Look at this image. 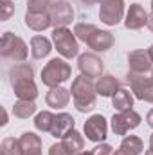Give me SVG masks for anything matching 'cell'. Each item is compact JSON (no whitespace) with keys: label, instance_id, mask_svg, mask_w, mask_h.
I'll list each match as a JSON object with an SVG mask.
<instances>
[{"label":"cell","instance_id":"4fadbf2b","mask_svg":"<svg viewBox=\"0 0 153 155\" xmlns=\"http://www.w3.org/2000/svg\"><path fill=\"white\" fill-rule=\"evenodd\" d=\"M148 16L150 15L144 11V7L135 2V4L130 5L128 13L124 16V27L130 29V31H139V29H142L148 24Z\"/></svg>","mask_w":153,"mask_h":155},{"label":"cell","instance_id":"d4e9b609","mask_svg":"<svg viewBox=\"0 0 153 155\" xmlns=\"http://www.w3.org/2000/svg\"><path fill=\"white\" fill-rule=\"evenodd\" d=\"M54 116H56V114L47 112V110L36 114V117H34V128H36L38 132H43V134H50L52 124H54Z\"/></svg>","mask_w":153,"mask_h":155},{"label":"cell","instance_id":"7c38bea8","mask_svg":"<svg viewBox=\"0 0 153 155\" xmlns=\"http://www.w3.org/2000/svg\"><path fill=\"white\" fill-rule=\"evenodd\" d=\"M128 67L130 72L135 74H146L153 69V60L148 52V49H137L128 54Z\"/></svg>","mask_w":153,"mask_h":155},{"label":"cell","instance_id":"3957f363","mask_svg":"<svg viewBox=\"0 0 153 155\" xmlns=\"http://www.w3.org/2000/svg\"><path fill=\"white\" fill-rule=\"evenodd\" d=\"M72 74L70 65L61 60V58H52L43 69H41V83L49 88L54 87H61V83H65Z\"/></svg>","mask_w":153,"mask_h":155},{"label":"cell","instance_id":"30bf717a","mask_svg":"<svg viewBox=\"0 0 153 155\" xmlns=\"http://www.w3.org/2000/svg\"><path fill=\"white\" fill-rule=\"evenodd\" d=\"M49 15H50V20H52L54 27H67L74 20V9L67 0L52 2V5L49 9Z\"/></svg>","mask_w":153,"mask_h":155},{"label":"cell","instance_id":"f1b7e54d","mask_svg":"<svg viewBox=\"0 0 153 155\" xmlns=\"http://www.w3.org/2000/svg\"><path fill=\"white\" fill-rule=\"evenodd\" d=\"M0 9H2V20H4V22L9 20L11 15L15 13V5H13L9 0H2V2H0Z\"/></svg>","mask_w":153,"mask_h":155},{"label":"cell","instance_id":"ab89813d","mask_svg":"<svg viewBox=\"0 0 153 155\" xmlns=\"http://www.w3.org/2000/svg\"><path fill=\"white\" fill-rule=\"evenodd\" d=\"M151 15H153V0H151Z\"/></svg>","mask_w":153,"mask_h":155},{"label":"cell","instance_id":"4dcf8cb0","mask_svg":"<svg viewBox=\"0 0 153 155\" xmlns=\"http://www.w3.org/2000/svg\"><path fill=\"white\" fill-rule=\"evenodd\" d=\"M49 155H70V153H69V150L65 148L63 143H56L49 148Z\"/></svg>","mask_w":153,"mask_h":155},{"label":"cell","instance_id":"52a82bcc","mask_svg":"<svg viewBox=\"0 0 153 155\" xmlns=\"http://www.w3.org/2000/svg\"><path fill=\"white\" fill-rule=\"evenodd\" d=\"M141 121H142V117L132 108V110H124V112L114 114L112 119H110V126H112V132L115 135H126V132L137 128L141 124Z\"/></svg>","mask_w":153,"mask_h":155},{"label":"cell","instance_id":"cb8c5ba5","mask_svg":"<svg viewBox=\"0 0 153 155\" xmlns=\"http://www.w3.org/2000/svg\"><path fill=\"white\" fill-rule=\"evenodd\" d=\"M121 150H124L130 155H141L144 152V144H142L141 137H137V135H124V139L121 143Z\"/></svg>","mask_w":153,"mask_h":155},{"label":"cell","instance_id":"484cf974","mask_svg":"<svg viewBox=\"0 0 153 155\" xmlns=\"http://www.w3.org/2000/svg\"><path fill=\"white\" fill-rule=\"evenodd\" d=\"M2 155H24L20 141L15 137H5L2 141Z\"/></svg>","mask_w":153,"mask_h":155},{"label":"cell","instance_id":"83f0119b","mask_svg":"<svg viewBox=\"0 0 153 155\" xmlns=\"http://www.w3.org/2000/svg\"><path fill=\"white\" fill-rule=\"evenodd\" d=\"M50 5H52L50 0H27L29 13H49Z\"/></svg>","mask_w":153,"mask_h":155},{"label":"cell","instance_id":"e575fe53","mask_svg":"<svg viewBox=\"0 0 153 155\" xmlns=\"http://www.w3.org/2000/svg\"><path fill=\"white\" fill-rule=\"evenodd\" d=\"M112 155H130V153H126L124 150H121V148H119V150H115V152H114Z\"/></svg>","mask_w":153,"mask_h":155},{"label":"cell","instance_id":"ffe728a7","mask_svg":"<svg viewBox=\"0 0 153 155\" xmlns=\"http://www.w3.org/2000/svg\"><path fill=\"white\" fill-rule=\"evenodd\" d=\"M61 143L65 144V148L69 150V153L70 155L81 153L83 148H85V139H83V135H81L77 130H70V132L61 139Z\"/></svg>","mask_w":153,"mask_h":155},{"label":"cell","instance_id":"9a60e30c","mask_svg":"<svg viewBox=\"0 0 153 155\" xmlns=\"http://www.w3.org/2000/svg\"><path fill=\"white\" fill-rule=\"evenodd\" d=\"M70 130H74V117L67 112H60L54 116V124L50 130V135L56 139H63Z\"/></svg>","mask_w":153,"mask_h":155},{"label":"cell","instance_id":"d6a6232c","mask_svg":"<svg viewBox=\"0 0 153 155\" xmlns=\"http://www.w3.org/2000/svg\"><path fill=\"white\" fill-rule=\"evenodd\" d=\"M146 27H148V29L153 33V15H150V16H148V24H146Z\"/></svg>","mask_w":153,"mask_h":155},{"label":"cell","instance_id":"d6986e66","mask_svg":"<svg viewBox=\"0 0 153 155\" xmlns=\"http://www.w3.org/2000/svg\"><path fill=\"white\" fill-rule=\"evenodd\" d=\"M25 25L33 31H45L47 27L52 25V20H50V15L49 13H25Z\"/></svg>","mask_w":153,"mask_h":155},{"label":"cell","instance_id":"836d02e7","mask_svg":"<svg viewBox=\"0 0 153 155\" xmlns=\"http://www.w3.org/2000/svg\"><path fill=\"white\" fill-rule=\"evenodd\" d=\"M85 5H94V4H97V2H101V0H81Z\"/></svg>","mask_w":153,"mask_h":155},{"label":"cell","instance_id":"7402d4cb","mask_svg":"<svg viewBox=\"0 0 153 155\" xmlns=\"http://www.w3.org/2000/svg\"><path fill=\"white\" fill-rule=\"evenodd\" d=\"M112 105H114V108L117 112L132 110V107H133V96H132V92L126 90V88H119L114 94V97H112Z\"/></svg>","mask_w":153,"mask_h":155},{"label":"cell","instance_id":"1f68e13d","mask_svg":"<svg viewBox=\"0 0 153 155\" xmlns=\"http://www.w3.org/2000/svg\"><path fill=\"white\" fill-rule=\"evenodd\" d=\"M146 123H148V126H150V128H153V108L146 114Z\"/></svg>","mask_w":153,"mask_h":155},{"label":"cell","instance_id":"8992f818","mask_svg":"<svg viewBox=\"0 0 153 155\" xmlns=\"http://www.w3.org/2000/svg\"><path fill=\"white\" fill-rule=\"evenodd\" d=\"M124 18V0H101L99 2V20L110 27L121 24Z\"/></svg>","mask_w":153,"mask_h":155},{"label":"cell","instance_id":"9c48e42d","mask_svg":"<svg viewBox=\"0 0 153 155\" xmlns=\"http://www.w3.org/2000/svg\"><path fill=\"white\" fill-rule=\"evenodd\" d=\"M83 130H85V135H86L88 141L103 143L106 139V134H108V123L101 114H94L85 121Z\"/></svg>","mask_w":153,"mask_h":155},{"label":"cell","instance_id":"277c9868","mask_svg":"<svg viewBox=\"0 0 153 155\" xmlns=\"http://www.w3.org/2000/svg\"><path fill=\"white\" fill-rule=\"evenodd\" d=\"M52 43H54L56 51L65 60H72L79 54L77 38L69 27H54L52 29Z\"/></svg>","mask_w":153,"mask_h":155},{"label":"cell","instance_id":"603a6c76","mask_svg":"<svg viewBox=\"0 0 153 155\" xmlns=\"http://www.w3.org/2000/svg\"><path fill=\"white\" fill-rule=\"evenodd\" d=\"M34 112H36V103L29 99H18L13 107V114L18 119H29Z\"/></svg>","mask_w":153,"mask_h":155},{"label":"cell","instance_id":"e0dca14e","mask_svg":"<svg viewBox=\"0 0 153 155\" xmlns=\"http://www.w3.org/2000/svg\"><path fill=\"white\" fill-rule=\"evenodd\" d=\"M20 146L24 155H40L41 153V137L34 132H24L20 135Z\"/></svg>","mask_w":153,"mask_h":155},{"label":"cell","instance_id":"2e32d148","mask_svg":"<svg viewBox=\"0 0 153 155\" xmlns=\"http://www.w3.org/2000/svg\"><path fill=\"white\" fill-rule=\"evenodd\" d=\"M45 101L50 108H56V110H61L69 105L70 101V90L63 88V87H54L47 92L45 96Z\"/></svg>","mask_w":153,"mask_h":155},{"label":"cell","instance_id":"60d3db41","mask_svg":"<svg viewBox=\"0 0 153 155\" xmlns=\"http://www.w3.org/2000/svg\"><path fill=\"white\" fill-rule=\"evenodd\" d=\"M151 79H153V72H151Z\"/></svg>","mask_w":153,"mask_h":155},{"label":"cell","instance_id":"8fae6325","mask_svg":"<svg viewBox=\"0 0 153 155\" xmlns=\"http://www.w3.org/2000/svg\"><path fill=\"white\" fill-rule=\"evenodd\" d=\"M77 67L81 71V74L86 78H101L103 76V61L99 56H96L94 52H85V54H79L77 56Z\"/></svg>","mask_w":153,"mask_h":155},{"label":"cell","instance_id":"7a4b0ae2","mask_svg":"<svg viewBox=\"0 0 153 155\" xmlns=\"http://www.w3.org/2000/svg\"><path fill=\"white\" fill-rule=\"evenodd\" d=\"M70 94L74 99V107L77 112H90L96 107V97H97V90L96 85L92 83V79L86 76H77L72 81L70 87Z\"/></svg>","mask_w":153,"mask_h":155},{"label":"cell","instance_id":"ba28073f","mask_svg":"<svg viewBox=\"0 0 153 155\" xmlns=\"http://www.w3.org/2000/svg\"><path fill=\"white\" fill-rule=\"evenodd\" d=\"M128 83L132 87V92L137 99L153 103V79L148 78L146 74H135L130 72L128 74Z\"/></svg>","mask_w":153,"mask_h":155},{"label":"cell","instance_id":"5bb4252c","mask_svg":"<svg viewBox=\"0 0 153 155\" xmlns=\"http://www.w3.org/2000/svg\"><path fill=\"white\" fill-rule=\"evenodd\" d=\"M85 43H86L92 51H96V52H106V51H110V49L114 47L115 38L110 31H101V29L97 27V29L88 36V40H86Z\"/></svg>","mask_w":153,"mask_h":155},{"label":"cell","instance_id":"4316f807","mask_svg":"<svg viewBox=\"0 0 153 155\" xmlns=\"http://www.w3.org/2000/svg\"><path fill=\"white\" fill-rule=\"evenodd\" d=\"M96 29H97V25H94V24H83V22H81V24H76V25H74V35H76L77 40H81V41L85 43V41L88 40V36H90Z\"/></svg>","mask_w":153,"mask_h":155},{"label":"cell","instance_id":"5b68a950","mask_svg":"<svg viewBox=\"0 0 153 155\" xmlns=\"http://www.w3.org/2000/svg\"><path fill=\"white\" fill-rule=\"evenodd\" d=\"M0 54L16 63H24L29 56V51H27L25 41L20 36H16L13 33H4L2 41H0Z\"/></svg>","mask_w":153,"mask_h":155},{"label":"cell","instance_id":"ac0fdd59","mask_svg":"<svg viewBox=\"0 0 153 155\" xmlns=\"http://www.w3.org/2000/svg\"><path fill=\"white\" fill-rule=\"evenodd\" d=\"M119 88H121L119 87V79L115 76H112V74H105V76L97 78V81H96V90L103 97H114V94Z\"/></svg>","mask_w":153,"mask_h":155},{"label":"cell","instance_id":"74e56055","mask_svg":"<svg viewBox=\"0 0 153 155\" xmlns=\"http://www.w3.org/2000/svg\"><path fill=\"white\" fill-rule=\"evenodd\" d=\"M77 155H92V152H81V153H77Z\"/></svg>","mask_w":153,"mask_h":155},{"label":"cell","instance_id":"8d00e7d4","mask_svg":"<svg viewBox=\"0 0 153 155\" xmlns=\"http://www.w3.org/2000/svg\"><path fill=\"white\" fill-rule=\"evenodd\" d=\"M150 148H153V134L150 135Z\"/></svg>","mask_w":153,"mask_h":155},{"label":"cell","instance_id":"d590c367","mask_svg":"<svg viewBox=\"0 0 153 155\" xmlns=\"http://www.w3.org/2000/svg\"><path fill=\"white\" fill-rule=\"evenodd\" d=\"M148 52H150V56H151V60H153V45L150 47V49H148Z\"/></svg>","mask_w":153,"mask_h":155},{"label":"cell","instance_id":"6da1fadb","mask_svg":"<svg viewBox=\"0 0 153 155\" xmlns=\"http://www.w3.org/2000/svg\"><path fill=\"white\" fill-rule=\"evenodd\" d=\"M33 78H34V69L29 63H18L9 69V81L18 99L34 101L38 97V87Z\"/></svg>","mask_w":153,"mask_h":155},{"label":"cell","instance_id":"44dd1931","mask_svg":"<svg viewBox=\"0 0 153 155\" xmlns=\"http://www.w3.org/2000/svg\"><path fill=\"white\" fill-rule=\"evenodd\" d=\"M50 51H52V43H50L49 38H45V36H33L31 38V54H33V58L41 60V58L49 56Z\"/></svg>","mask_w":153,"mask_h":155},{"label":"cell","instance_id":"f35d334b","mask_svg":"<svg viewBox=\"0 0 153 155\" xmlns=\"http://www.w3.org/2000/svg\"><path fill=\"white\" fill-rule=\"evenodd\" d=\"M144 155H153V148H150V150H148V152H146Z\"/></svg>","mask_w":153,"mask_h":155},{"label":"cell","instance_id":"f546056e","mask_svg":"<svg viewBox=\"0 0 153 155\" xmlns=\"http://www.w3.org/2000/svg\"><path fill=\"white\" fill-rule=\"evenodd\" d=\"M112 153H114V148L108 143H101L92 150V155H112Z\"/></svg>","mask_w":153,"mask_h":155}]
</instances>
